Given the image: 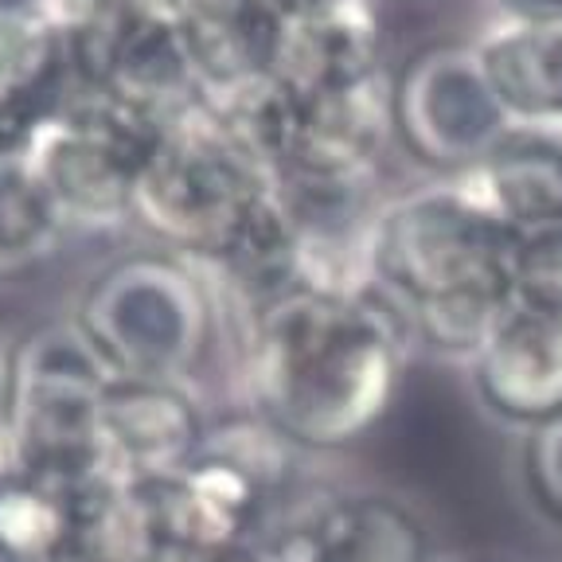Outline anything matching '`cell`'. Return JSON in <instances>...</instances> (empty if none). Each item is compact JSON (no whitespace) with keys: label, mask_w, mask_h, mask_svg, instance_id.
Here are the masks:
<instances>
[{"label":"cell","mask_w":562,"mask_h":562,"mask_svg":"<svg viewBox=\"0 0 562 562\" xmlns=\"http://www.w3.org/2000/svg\"><path fill=\"white\" fill-rule=\"evenodd\" d=\"M391 137V82L305 98L290 160L273 180H371Z\"/></svg>","instance_id":"8fae6325"},{"label":"cell","mask_w":562,"mask_h":562,"mask_svg":"<svg viewBox=\"0 0 562 562\" xmlns=\"http://www.w3.org/2000/svg\"><path fill=\"white\" fill-rule=\"evenodd\" d=\"M270 75L301 98L340 94L383 79L379 24L368 0H348L316 16L281 20Z\"/></svg>","instance_id":"7c38bea8"},{"label":"cell","mask_w":562,"mask_h":562,"mask_svg":"<svg viewBox=\"0 0 562 562\" xmlns=\"http://www.w3.org/2000/svg\"><path fill=\"white\" fill-rule=\"evenodd\" d=\"M457 180L516 238L562 227V122H512Z\"/></svg>","instance_id":"30bf717a"},{"label":"cell","mask_w":562,"mask_h":562,"mask_svg":"<svg viewBox=\"0 0 562 562\" xmlns=\"http://www.w3.org/2000/svg\"><path fill=\"white\" fill-rule=\"evenodd\" d=\"M531 305L562 313V227H547L516 238V266H512V293Z\"/></svg>","instance_id":"7402d4cb"},{"label":"cell","mask_w":562,"mask_h":562,"mask_svg":"<svg viewBox=\"0 0 562 562\" xmlns=\"http://www.w3.org/2000/svg\"><path fill=\"white\" fill-rule=\"evenodd\" d=\"M203 266L223 285V293L238 305L243 321L250 313H258V308H266L270 301L305 285L297 227H293L290 211L281 207V200L273 195V188L238 223V231L223 243L220 255Z\"/></svg>","instance_id":"2e32d148"},{"label":"cell","mask_w":562,"mask_h":562,"mask_svg":"<svg viewBox=\"0 0 562 562\" xmlns=\"http://www.w3.org/2000/svg\"><path fill=\"white\" fill-rule=\"evenodd\" d=\"M508 20H531V24H562V0H496Z\"/></svg>","instance_id":"484cf974"},{"label":"cell","mask_w":562,"mask_h":562,"mask_svg":"<svg viewBox=\"0 0 562 562\" xmlns=\"http://www.w3.org/2000/svg\"><path fill=\"white\" fill-rule=\"evenodd\" d=\"M473 562H481V559H473Z\"/></svg>","instance_id":"f1b7e54d"},{"label":"cell","mask_w":562,"mask_h":562,"mask_svg":"<svg viewBox=\"0 0 562 562\" xmlns=\"http://www.w3.org/2000/svg\"><path fill=\"white\" fill-rule=\"evenodd\" d=\"M59 27H102L145 12H172L176 0H44Z\"/></svg>","instance_id":"cb8c5ba5"},{"label":"cell","mask_w":562,"mask_h":562,"mask_svg":"<svg viewBox=\"0 0 562 562\" xmlns=\"http://www.w3.org/2000/svg\"><path fill=\"white\" fill-rule=\"evenodd\" d=\"M35 180L44 184L63 227H117L130 223L137 172L82 137L79 130L55 122L27 153Z\"/></svg>","instance_id":"4fadbf2b"},{"label":"cell","mask_w":562,"mask_h":562,"mask_svg":"<svg viewBox=\"0 0 562 562\" xmlns=\"http://www.w3.org/2000/svg\"><path fill=\"white\" fill-rule=\"evenodd\" d=\"M508 125L473 47H426L391 82V137L449 180L473 172Z\"/></svg>","instance_id":"8992f818"},{"label":"cell","mask_w":562,"mask_h":562,"mask_svg":"<svg viewBox=\"0 0 562 562\" xmlns=\"http://www.w3.org/2000/svg\"><path fill=\"white\" fill-rule=\"evenodd\" d=\"M75 328L114 379L184 383L215 340V293L172 250H133L90 278Z\"/></svg>","instance_id":"3957f363"},{"label":"cell","mask_w":562,"mask_h":562,"mask_svg":"<svg viewBox=\"0 0 562 562\" xmlns=\"http://www.w3.org/2000/svg\"><path fill=\"white\" fill-rule=\"evenodd\" d=\"M0 4H20V0H0Z\"/></svg>","instance_id":"83f0119b"},{"label":"cell","mask_w":562,"mask_h":562,"mask_svg":"<svg viewBox=\"0 0 562 562\" xmlns=\"http://www.w3.org/2000/svg\"><path fill=\"white\" fill-rule=\"evenodd\" d=\"M469 363L492 418L536 430L562 414V313L554 308L508 297Z\"/></svg>","instance_id":"52a82bcc"},{"label":"cell","mask_w":562,"mask_h":562,"mask_svg":"<svg viewBox=\"0 0 562 562\" xmlns=\"http://www.w3.org/2000/svg\"><path fill=\"white\" fill-rule=\"evenodd\" d=\"M75 551V496L12 469L0 476V562H63Z\"/></svg>","instance_id":"ac0fdd59"},{"label":"cell","mask_w":562,"mask_h":562,"mask_svg":"<svg viewBox=\"0 0 562 562\" xmlns=\"http://www.w3.org/2000/svg\"><path fill=\"white\" fill-rule=\"evenodd\" d=\"M516 235L461 180L418 188L375 207L368 293L406 340L473 360L512 293Z\"/></svg>","instance_id":"7a4b0ae2"},{"label":"cell","mask_w":562,"mask_h":562,"mask_svg":"<svg viewBox=\"0 0 562 562\" xmlns=\"http://www.w3.org/2000/svg\"><path fill=\"white\" fill-rule=\"evenodd\" d=\"M524 484L527 496L551 524L562 527V414L527 430L524 449Z\"/></svg>","instance_id":"603a6c76"},{"label":"cell","mask_w":562,"mask_h":562,"mask_svg":"<svg viewBox=\"0 0 562 562\" xmlns=\"http://www.w3.org/2000/svg\"><path fill=\"white\" fill-rule=\"evenodd\" d=\"M137 488L157 551H238L270 504L243 469L211 449H200L184 469L160 481H140Z\"/></svg>","instance_id":"ba28073f"},{"label":"cell","mask_w":562,"mask_h":562,"mask_svg":"<svg viewBox=\"0 0 562 562\" xmlns=\"http://www.w3.org/2000/svg\"><path fill=\"white\" fill-rule=\"evenodd\" d=\"M176 32L200 94L266 75L278 44V16L262 0H176Z\"/></svg>","instance_id":"5bb4252c"},{"label":"cell","mask_w":562,"mask_h":562,"mask_svg":"<svg viewBox=\"0 0 562 562\" xmlns=\"http://www.w3.org/2000/svg\"><path fill=\"white\" fill-rule=\"evenodd\" d=\"M270 188V176L231 140L200 94L176 110L165 145L137 176L130 220L149 231L160 250L203 266Z\"/></svg>","instance_id":"277c9868"},{"label":"cell","mask_w":562,"mask_h":562,"mask_svg":"<svg viewBox=\"0 0 562 562\" xmlns=\"http://www.w3.org/2000/svg\"><path fill=\"white\" fill-rule=\"evenodd\" d=\"M473 52L508 122H562V24L504 20Z\"/></svg>","instance_id":"9a60e30c"},{"label":"cell","mask_w":562,"mask_h":562,"mask_svg":"<svg viewBox=\"0 0 562 562\" xmlns=\"http://www.w3.org/2000/svg\"><path fill=\"white\" fill-rule=\"evenodd\" d=\"M203 449L227 457L231 465L243 469V473L266 492V501H273V496L290 484L293 457H297V446L281 430H273L270 422L258 411H250V406H246L243 414L220 418V426H207Z\"/></svg>","instance_id":"ffe728a7"},{"label":"cell","mask_w":562,"mask_h":562,"mask_svg":"<svg viewBox=\"0 0 562 562\" xmlns=\"http://www.w3.org/2000/svg\"><path fill=\"white\" fill-rule=\"evenodd\" d=\"M207 438L195 398L180 383L110 379L102 403V461L122 484L160 481L184 469Z\"/></svg>","instance_id":"9c48e42d"},{"label":"cell","mask_w":562,"mask_h":562,"mask_svg":"<svg viewBox=\"0 0 562 562\" xmlns=\"http://www.w3.org/2000/svg\"><path fill=\"white\" fill-rule=\"evenodd\" d=\"M110 371L82 333L44 325L9 356V434L16 469L79 492L114 481L102 461V403Z\"/></svg>","instance_id":"5b68a950"},{"label":"cell","mask_w":562,"mask_h":562,"mask_svg":"<svg viewBox=\"0 0 562 562\" xmlns=\"http://www.w3.org/2000/svg\"><path fill=\"white\" fill-rule=\"evenodd\" d=\"M258 562H325L316 554L313 539L305 536V527H290V531H281L270 547L258 551Z\"/></svg>","instance_id":"d4e9b609"},{"label":"cell","mask_w":562,"mask_h":562,"mask_svg":"<svg viewBox=\"0 0 562 562\" xmlns=\"http://www.w3.org/2000/svg\"><path fill=\"white\" fill-rule=\"evenodd\" d=\"M79 87L59 20L44 0L0 4V90Z\"/></svg>","instance_id":"d6986e66"},{"label":"cell","mask_w":562,"mask_h":562,"mask_svg":"<svg viewBox=\"0 0 562 562\" xmlns=\"http://www.w3.org/2000/svg\"><path fill=\"white\" fill-rule=\"evenodd\" d=\"M59 215L27 160H0V266L40 255L59 235Z\"/></svg>","instance_id":"44dd1931"},{"label":"cell","mask_w":562,"mask_h":562,"mask_svg":"<svg viewBox=\"0 0 562 562\" xmlns=\"http://www.w3.org/2000/svg\"><path fill=\"white\" fill-rule=\"evenodd\" d=\"M266 9L281 20H301V16H316V12H328V9H340L348 0H262Z\"/></svg>","instance_id":"4316f807"},{"label":"cell","mask_w":562,"mask_h":562,"mask_svg":"<svg viewBox=\"0 0 562 562\" xmlns=\"http://www.w3.org/2000/svg\"><path fill=\"white\" fill-rule=\"evenodd\" d=\"M325 562H430L426 524L379 492H348L301 519Z\"/></svg>","instance_id":"e0dca14e"},{"label":"cell","mask_w":562,"mask_h":562,"mask_svg":"<svg viewBox=\"0 0 562 562\" xmlns=\"http://www.w3.org/2000/svg\"><path fill=\"white\" fill-rule=\"evenodd\" d=\"M406 333L368 290L297 285L243 321L250 411L297 449L363 441L398 391Z\"/></svg>","instance_id":"6da1fadb"}]
</instances>
